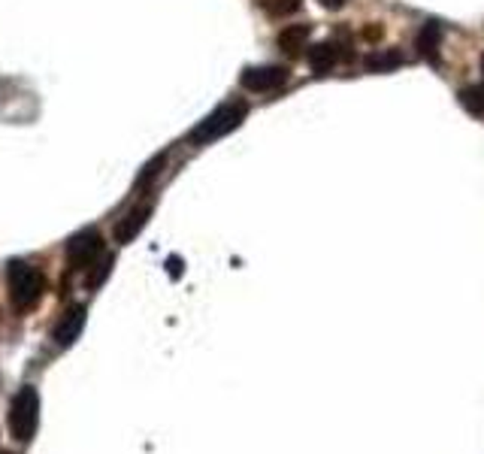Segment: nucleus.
Here are the masks:
<instances>
[{
    "instance_id": "1",
    "label": "nucleus",
    "mask_w": 484,
    "mask_h": 454,
    "mask_svg": "<svg viewBox=\"0 0 484 454\" xmlns=\"http://www.w3.org/2000/svg\"><path fill=\"white\" fill-rule=\"evenodd\" d=\"M6 285H10V300L12 306L21 312L34 309L36 303H40L43 291H46V279H43V273L36 267L25 261H12L10 270H6Z\"/></svg>"
},
{
    "instance_id": "2",
    "label": "nucleus",
    "mask_w": 484,
    "mask_h": 454,
    "mask_svg": "<svg viewBox=\"0 0 484 454\" xmlns=\"http://www.w3.org/2000/svg\"><path fill=\"white\" fill-rule=\"evenodd\" d=\"M246 113H248V106L242 104V100H230V104L218 106L215 113L207 115V119L197 124V128L188 134V140L194 143V145H207L212 140H218V137L237 130L239 124H242V119H246Z\"/></svg>"
},
{
    "instance_id": "3",
    "label": "nucleus",
    "mask_w": 484,
    "mask_h": 454,
    "mask_svg": "<svg viewBox=\"0 0 484 454\" xmlns=\"http://www.w3.org/2000/svg\"><path fill=\"white\" fill-rule=\"evenodd\" d=\"M36 424H40V394L36 387H21L10 409V434L19 442H27L36 434Z\"/></svg>"
},
{
    "instance_id": "4",
    "label": "nucleus",
    "mask_w": 484,
    "mask_h": 454,
    "mask_svg": "<svg viewBox=\"0 0 484 454\" xmlns=\"http://www.w3.org/2000/svg\"><path fill=\"white\" fill-rule=\"evenodd\" d=\"M100 258H104V237L98 231H85L70 239L67 261L73 270H91Z\"/></svg>"
},
{
    "instance_id": "5",
    "label": "nucleus",
    "mask_w": 484,
    "mask_h": 454,
    "mask_svg": "<svg viewBox=\"0 0 484 454\" xmlns=\"http://www.w3.org/2000/svg\"><path fill=\"white\" fill-rule=\"evenodd\" d=\"M239 82L246 91H276L288 82V70L285 67H248L239 76Z\"/></svg>"
},
{
    "instance_id": "6",
    "label": "nucleus",
    "mask_w": 484,
    "mask_h": 454,
    "mask_svg": "<svg viewBox=\"0 0 484 454\" xmlns=\"http://www.w3.org/2000/svg\"><path fill=\"white\" fill-rule=\"evenodd\" d=\"M82 327H85V306H70L55 325L52 340L58 346H73L79 340V333H82Z\"/></svg>"
},
{
    "instance_id": "7",
    "label": "nucleus",
    "mask_w": 484,
    "mask_h": 454,
    "mask_svg": "<svg viewBox=\"0 0 484 454\" xmlns=\"http://www.w3.org/2000/svg\"><path fill=\"white\" fill-rule=\"evenodd\" d=\"M149 215H152V207H149V203H143V207L130 209L128 215H124L121 222L115 224V239H119L121 246H128L130 239H137V233L145 227V222H149Z\"/></svg>"
},
{
    "instance_id": "8",
    "label": "nucleus",
    "mask_w": 484,
    "mask_h": 454,
    "mask_svg": "<svg viewBox=\"0 0 484 454\" xmlns=\"http://www.w3.org/2000/svg\"><path fill=\"white\" fill-rule=\"evenodd\" d=\"M439 46H442V27H439L436 21H427L415 36L418 55H421L424 61H439Z\"/></svg>"
},
{
    "instance_id": "9",
    "label": "nucleus",
    "mask_w": 484,
    "mask_h": 454,
    "mask_svg": "<svg viewBox=\"0 0 484 454\" xmlns=\"http://www.w3.org/2000/svg\"><path fill=\"white\" fill-rule=\"evenodd\" d=\"M309 34H312V27L309 25H288L282 34H278V49H282L288 58H297L300 52L306 49V43H309Z\"/></svg>"
},
{
    "instance_id": "10",
    "label": "nucleus",
    "mask_w": 484,
    "mask_h": 454,
    "mask_svg": "<svg viewBox=\"0 0 484 454\" xmlns=\"http://www.w3.org/2000/svg\"><path fill=\"white\" fill-rule=\"evenodd\" d=\"M340 58H342V52H340V46H336V43H330V40L318 43V46L309 49V67L324 76V73H330V70L336 67V64H340Z\"/></svg>"
},
{
    "instance_id": "11",
    "label": "nucleus",
    "mask_w": 484,
    "mask_h": 454,
    "mask_svg": "<svg viewBox=\"0 0 484 454\" xmlns=\"http://www.w3.org/2000/svg\"><path fill=\"white\" fill-rule=\"evenodd\" d=\"M400 64H402V52H400V49H381V52L366 55V70H370V73L397 70Z\"/></svg>"
},
{
    "instance_id": "12",
    "label": "nucleus",
    "mask_w": 484,
    "mask_h": 454,
    "mask_svg": "<svg viewBox=\"0 0 484 454\" xmlns=\"http://www.w3.org/2000/svg\"><path fill=\"white\" fill-rule=\"evenodd\" d=\"M258 4H261V10L267 12V16L285 19V16H291V12L300 10V6H303V0H258Z\"/></svg>"
},
{
    "instance_id": "13",
    "label": "nucleus",
    "mask_w": 484,
    "mask_h": 454,
    "mask_svg": "<svg viewBox=\"0 0 484 454\" xmlns=\"http://www.w3.org/2000/svg\"><path fill=\"white\" fill-rule=\"evenodd\" d=\"M460 104H464L469 113L484 115V88H475V85L464 88V91H460Z\"/></svg>"
},
{
    "instance_id": "14",
    "label": "nucleus",
    "mask_w": 484,
    "mask_h": 454,
    "mask_svg": "<svg viewBox=\"0 0 484 454\" xmlns=\"http://www.w3.org/2000/svg\"><path fill=\"white\" fill-rule=\"evenodd\" d=\"M109 263H113V258H100L98 263H94V273L88 276V285H91V288H94V285H100V282L106 279V273H109Z\"/></svg>"
},
{
    "instance_id": "15",
    "label": "nucleus",
    "mask_w": 484,
    "mask_h": 454,
    "mask_svg": "<svg viewBox=\"0 0 484 454\" xmlns=\"http://www.w3.org/2000/svg\"><path fill=\"white\" fill-rule=\"evenodd\" d=\"M321 6H327V10H342V6L348 4V0H318Z\"/></svg>"
},
{
    "instance_id": "16",
    "label": "nucleus",
    "mask_w": 484,
    "mask_h": 454,
    "mask_svg": "<svg viewBox=\"0 0 484 454\" xmlns=\"http://www.w3.org/2000/svg\"><path fill=\"white\" fill-rule=\"evenodd\" d=\"M381 27H366V40H381Z\"/></svg>"
},
{
    "instance_id": "17",
    "label": "nucleus",
    "mask_w": 484,
    "mask_h": 454,
    "mask_svg": "<svg viewBox=\"0 0 484 454\" xmlns=\"http://www.w3.org/2000/svg\"><path fill=\"white\" fill-rule=\"evenodd\" d=\"M170 273H173V276H179V273H182V261H179V258H170Z\"/></svg>"
},
{
    "instance_id": "18",
    "label": "nucleus",
    "mask_w": 484,
    "mask_h": 454,
    "mask_svg": "<svg viewBox=\"0 0 484 454\" xmlns=\"http://www.w3.org/2000/svg\"><path fill=\"white\" fill-rule=\"evenodd\" d=\"M481 76H484V55H481Z\"/></svg>"
}]
</instances>
